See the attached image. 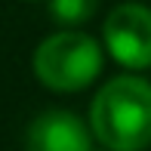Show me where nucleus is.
Segmentation results:
<instances>
[{
  "label": "nucleus",
  "instance_id": "f257e3e1",
  "mask_svg": "<svg viewBox=\"0 0 151 151\" xmlns=\"http://www.w3.org/2000/svg\"><path fill=\"white\" fill-rule=\"evenodd\" d=\"M93 136L108 151H145L151 145V83L142 77H111L90 108Z\"/></svg>",
  "mask_w": 151,
  "mask_h": 151
},
{
  "label": "nucleus",
  "instance_id": "20e7f679",
  "mask_svg": "<svg viewBox=\"0 0 151 151\" xmlns=\"http://www.w3.org/2000/svg\"><path fill=\"white\" fill-rule=\"evenodd\" d=\"M28 151H90V129L71 111H43L25 136Z\"/></svg>",
  "mask_w": 151,
  "mask_h": 151
},
{
  "label": "nucleus",
  "instance_id": "7ed1b4c3",
  "mask_svg": "<svg viewBox=\"0 0 151 151\" xmlns=\"http://www.w3.org/2000/svg\"><path fill=\"white\" fill-rule=\"evenodd\" d=\"M105 50L123 68L151 65V9L142 3H120L105 19Z\"/></svg>",
  "mask_w": 151,
  "mask_h": 151
},
{
  "label": "nucleus",
  "instance_id": "f03ea898",
  "mask_svg": "<svg viewBox=\"0 0 151 151\" xmlns=\"http://www.w3.org/2000/svg\"><path fill=\"white\" fill-rule=\"evenodd\" d=\"M34 77L52 93L86 90L102 71V46L83 31L50 34L34 50Z\"/></svg>",
  "mask_w": 151,
  "mask_h": 151
},
{
  "label": "nucleus",
  "instance_id": "39448f33",
  "mask_svg": "<svg viewBox=\"0 0 151 151\" xmlns=\"http://www.w3.org/2000/svg\"><path fill=\"white\" fill-rule=\"evenodd\" d=\"M99 9V0H50V16L59 25H83Z\"/></svg>",
  "mask_w": 151,
  "mask_h": 151
}]
</instances>
